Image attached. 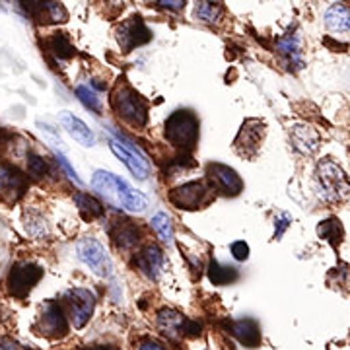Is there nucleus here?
<instances>
[{"label": "nucleus", "instance_id": "obj_18", "mask_svg": "<svg viewBox=\"0 0 350 350\" xmlns=\"http://www.w3.org/2000/svg\"><path fill=\"white\" fill-rule=\"evenodd\" d=\"M230 333L238 338L239 342L247 349H257L261 345V331L257 321L253 319H239V321H232L230 325Z\"/></svg>", "mask_w": 350, "mask_h": 350}, {"label": "nucleus", "instance_id": "obj_5", "mask_svg": "<svg viewBox=\"0 0 350 350\" xmlns=\"http://www.w3.org/2000/svg\"><path fill=\"white\" fill-rule=\"evenodd\" d=\"M111 135L117 140H111L109 146H111V152L125 163L126 167L131 170V174L138 177V179H146L148 174H150V163L146 160V156L140 152L138 146H135V142L131 138H126L125 135H121L119 131L111 129Z\"/></svg>", "mask_w": 350, "mask_h": 350}, {"label": "nucleus", "instance_id": "obj_13", "mask_svg": "<svg viewBox=\"0 0 350 350\" xmlns=\"http://www.w3.org/2000/svg\"><path fill=\"white\" fill-rule=\"evenodd\" d=\"M206 174H208V179H211V187L220 191L222 195H228V197H236L241 193L243 189V181L238 175L236 170L228 167L224 163H208L206 167Z\"/></svg>", "mask_w": 350, "mask_h": 350}, {"label": "nucleus", "instance_id": "obj_11", "mask_svg": "<svg viewBox=\"0 0 350 350\" xmlns=\"http://www.w3.org/2000/svg\"><path fill=\"white\" fill-rule=\"evenodd\" d=\"M150 38V29L142 22L140 16H133V18L125 20L123 24L117 27V41H119L121 49L125 53H131L135 47L148 43Z\"/></svg>", "mask_w": 350, "mask_h": 350}, {"label": "nucleus", "instance_id": "obj_34", "mask_svg": "<svg viewBox=\"0 0 350 350\" xmlns=\"http://www.w3.org/2000/svg\"><path fill=\"white\" fill-rule=\"evenodd\" d=\"M137 350H165V349H163L160 342H156V340H150V338H148V340H142V342L138 345Z\"/></svg>", "mask_w": 350, "mask_h": 350}, {"label": "nucleus", "instance_id": "obj_28", "mask_svg": "<svg viewBox=\"0 0 350 350\" xmlns=\"http://www.w3.org/2000/svg\"><path fill=\"white\" fill-rule=\"evenodd\" d=\"M76 96H78V100L82 101L84 105H86L88 109H92V111L101 113V101L100 98L86 86H78L76 88Z\"/></svg>", "mask_w": 350, "mask_h": 350}, {"label": "nucleus", "instance_id": "obj_19", "mask_svg": "<svg viewBox=\"0 0 350 350\" xmlns=\"http://www.w3.org/2000/svg\"><path fill=\"white\" fill-rule=\"evenodd\" d=\"M111 238L119 250H131L138 243L140 234H138L137 226L131 224L129 220H119L111 230Z\"/></svg>", "mask_w": 350, "mask_h": 350}, {"label": "nucleus", "instance_id": "obj_2", "mask_svg": "<svg viewBox=\"0 0 350 350\" xmlns=\"http://www.w3.org/2000/svg\"><path fill=\"white\" fill-rule=\"evenodd\" d=\"M111 107L125 123L142 129L148 123V105L126 82H119L111 92Z\"/></svg>", "mask_w": 350, "mask_h": 350}, {"label": "nucleus", "instance_id": "obj_31", "mask_svg": "<svg viewBox=\"0 0 350 350\" xmlns=\"http://www.w3.org/2000/svg\"><path fill=\"white\" fill-rule=\"evenodd\" d=\"M55 158H57V163H59V165L63 167L64 172H66V175H68V177H70V179H72L75 183H78V185H82V179L78 177V174H76V170H75V167H72V165H70V163H68V160L64 158L63 154H59V152H57V154H55Z\"/></svg>", "mask_w": 350, "mask_h": 350}, {"label": "nucleus", "instance_id": "obj_3", "mask_svg": "<svg viewBox=\"0 0 350 350\" xmlns=\"http://www.w3.org/2000/svg\"><path fill=\"white\" fill-rule=\"evenodd\" d=\"M165 138L179 152H193L199 140V119L195 113L179 109L165 121Z\"/></svg>", "mask_w": 350, "mask_h": 350}, {"label": "nucleus", "instance_id": "obj_27", "mask_svg": "<svg viewBox=\"0 0 350 350\" xmlns=\"http://www.w3.org/2000/svg\"><path fill=\"white\" fill-rule=\"evenodd\" d=\"M195 14H197V18H199L200 22L214 24L224 14V6L220 2H199L197 8H195Z\"/></svg>", "mask_w": 350, "mask_h": 350}, {"label": "nucleus", "instance_id": "obj_9", "mask_svg": "<svg viewBox=\"0 0 350 350\" xmlns=\"http://www.w3.org/2000/svg\"><path fill=\"white\" fill-rule=\"evenodd\" d=\"M43 276V269L33 262H18L8 275V290L16 298H25Z\"/></svg>", "mask_w": 350, "mask_h": 350}, {"label": "nucleus", "instance_id": "obj_23", "mask_svg": "<svg viewBox=\"0 0 350 350\" xmlns=\"http://www.w3.org/2000/svg\"><path fill=\"white\" fill-rule=\"evenodd\" d=\"M317 234L321 239H327L333 247H338V243L342 241V236H345V230H342V224L338 218H327L317 226Z\"/></svg>", "mask_w": 350, "mask_h": 350}, {"label": "nucleus", "instance_id": "obj_7", "mask_svg": "<svg viewBox=\"0 0 350 350\" xmlns=\"http://www.w3.org/2000/svg\"><path fill=\"white\" fill-rule=\"evenodd\" d=\"M211 191L213 187H208L204 181H191L181 187L172 189L170 202L183 211H197L211 202Z\"/></svg>", "mask_w": 350, "mask_h": 350}, {"label": "nucleus", "instance_id": "obj_29", "mask_svg": "<svg viewBox=\"0 0 350 350\" xmlns=\"http://www.w3.org/2000/svg\"><path fill=\"white\" fill-rule=\"evenodd\" d=\"M27 172L33 177H43L47 174V163L38 154H27Z\"/></svg>", "mask_w": 350, "mask_h": 350}, {"label": "nucleus", "instance_id": "obj_16", "mask_svg": "<svg viewBox=\"0 0 350 350\" xmlns=\"http://www.w3.org/2000/svg\"><path fill=\"white\" fill-rule=\"evenodd\" d=\"M135 262H137L138 271L142 273L144 276H148V278H156L158 273H160V269H162L163 265V253L162 250L158 247V245H146L144 250H140L137 253V257H135Z\"/></svg>", "mask_w": 350, "mask_h": 350}, {"label": "nucleus", "instance_id": "obj_32", "mask_svg": "<svg viewBox=\"0 0 350 350\" xmlns=\"http://www.w3.org/2000/svg\"><path fill=\"white\" fill-rule=\"evenodd\" d=\"M232 255H234V259H238V261H245V259L250 257V245H247L245 241H236V243H232Z\"/></svg>", "mask_w": 350, "mask_h": 350}, {"label": "nucleus", "instance_id": "obj_10", "mask_svg": "<svg viewBox=\"0 0 350 350\" xmlns=\"http://www.w3.org/2000/svg\"><path fill=\"white\" fill-rule=\"evenodd\" d=\"M64 301L70 310V317L76 329H82L90 321L94 306H96V296L86 288H75L64 294Z\"/></svg>", "mask_w": 350, "mask_h": 350}, {"label": "nucleus", "instance_id": "obj_20", "mask_svg": "<svg viewBox=\"0 0 350 350\" xmlns=\"http://www.w3.org/2000/svg\"><path fill=\"white\" fill-rule=\"evenodd\" d=\"M292 142L296 150H300L301 154H313L319 146V137L310 126L296 125L292 129Z\"/></svg>", "mask_w": 350, "mask_h": 350}, {"label": "nucleus", "instance_id": "obj_33", "mask_svg": "<svg viewBox=\"0 0 350 350\" xmlns=\"http://www.w3.org/2000/svg\"><path fill=\"white\" fill-rule=\"evenodd\" d=\"M290 222H292V218H290L288 214H282V216H280V220H278V228H276V232H275L276 239L282 238V234H284V230L290 226Z\"/></svg>", "mask_w": 350, "mask_h": 350}, {"label": "nucleus", "instance_id": "obj_22", "mask_svg": "<svg viewBox=\"0 0 350 350\" xmlns=\"http://www.w3.org/2000/svg\"><path fill=\"white\" fill-rule=\"evenodd\" d=\"M45 47H47V51L53 53L57 59H61V61H64V59H70V57L76 53V49L72 47V43H70L68 36L63 33V31L51 33V38L45 41Z\"/></svg>", "mask_w": 350, "mask_h": 350}, {"label": "nucleus", "instance_id": "obj_25", "mask_svg": "<svg viewBox=\"0 0 350 350\" xmlns=\"http://www.w3.org/2000/svg\"><path fill=\"white\" fill-rule=\"evenodd\" d=\"M208 278L216 286H224V284H230L238 278V271L234 267H226V265H220L216 259H213L208 265Z\"/></svg>", "mask_w": 350, "mask_h": 350}, {"label": "nucleus", "instance_id": "obj_6", "mask_svg": "<svg viewBox=\"0 0 350 350\" xmlns=\"http://www.w3.org/2000/svg\"><path fill=\"white\" fill-rule=\"evenodd\" d=\"M76 253L78 259L86 262L88 267L101 278H109L113 275V262L107 255L105 247L101 245L98 239L84 238L76 243Z\"/></svg>", "mask_w": 350, "mask_h": 350}, {"label": "nucleus", "instance_id": "obj_15", "mask_svg": "<svg viewBox=\"0 0 350 350\" xmlns=\"http://www.w3.org/2000/svg\"><path fill=\"white\" fill-rule=\"evenodd\" d=\"M39 329L43 335L47 337H63L66 333V317H64L63 308L55 301H49L45 306V310L41 313V319H39Z\"/></svg>", "mask_w": 350, "mask_h": 350}, {"label": "nucleus", "instance_id": "obj_8", "mask_svg": "<svg viewBox=\"0 0 350 350\" xmlns=\"http://www.w3.org/2000/svg\"><path fill=\"white\" fill-rule=\"evenodd\" d=\"M156 325L170 338L199 337L200 335V323L191 321L175 310H162L156 317Z\"/></svg>", "mask_w": 350, "mask_h": 350}, {"label": "nucleus", "instance_id": "obj_14", "mask_svg": "<svg viewBox=\"0 0 350 350\" xmlns=\"http://www.w3.org/2000/svg\"><path fill=\"white\" fill-rule=\"evenodd\" d=\"M27 189L25 175L12 165L0 163V199L8 204L22 199V195Z\"/></svg>", "mask_w": 350, "mask_h": 350}, {"label": "nucleus", "instance_id": "obj_4", "mask_svg": "<svg viewBox=\"0 0 350 350\" xmlns=\"http://www.w3.org/2000/svg\"><path fill=\"white\" fill-rule=\"evenodd\" d=\"M315 175H317V183L321 189V197L329 202L342 200L349 195V177L342 172V167L333 162L331 158H325L317 163Z\"/></svg>", "mask_w": 350, "mask_h": 350}, {"label": "nucleus", "instance_id": "obj_1", "mask_svg": "<svg viewBox=\"0 0 350 350\" xmlns=\"http://www.w3.org/2000/svg\"><path fill=\"white\" fill-rule=\"evenodd\" d=\"M92 187L109 200L111 204L125 208L129 213H142L148 206V199L131 187L121 177L109 174L105 170L96 172L92 177Z\"/></svg>", "mask_w": 350, "mask_h": 350}, {"label": "nucleus", "instance_id": "obj_12", "mask_svg": "<svg viewBox=\"0 0 350 350\" xmlns=\"http://www.w3.org/2000/svg\"><path fill=\"white\" fill-rule=\"evenodd\" d=\"M265 135V123L259 119H247L241 129H239L238 137L234 140V148L239 156L243 158H253L262 142Z\"/></svg>", "mask_w": 350, "mask_h": 350}, {"label": "nucleus", "instance_id": "obj_21", "mask_svg": "<svg viewBox=\"0 0 350 350\" xmlns=\"http://www.w3.org/2000/svg\"><path fill=\"white\" fill-rule=\"evenodd\" d=\"M325 24L331 31L350 29V8L345 4H333L325 12Z\"/></svg>", "mask_w": 350, "mask_h": 350}, {"label": "nucleus", "instance_id": "obj_26", "mask_svg": "<svg viewBox=\"0 0 350 350\" xmlns=\"http://www.w3.org/2000/svg\"><path fill=\"white\" fill-rule=\"evenodd\" d=\"M152 228L158 234V238L162 239L163 243L172 245L174 243V228H172V220L165 213H158L152 216Z\"/></svg>", "mask_w": 350, "mask_h": 350}, {"label": "nucleus", "instance_id": "obj_24", "mask_svg": "<svg viewBox=\"0 0 350 350\" xmlns=\"http://www.w3.org/2000/svg\"><path fill=\"white\" fill-rule=\"evenodd\" d=\"M76 206H78V211L80 214L86 218V220H94V218H101L103 213H105V208H103V204H101L100 200L94 199V197H90V195H82V193H78L75 197Z\"/></svg>", "mask_w": 350, "mask_h": 350}, {"label": "nucleus", "instance_id": "obj_30", "mask_svg": "<svg viewBox=\"0 0 350 350\" xmlns=\"http://www.w3.org/2000/svg\"><path fill=\"white\" fill-rule=\"evenodd\" d=\"M278 49L282 51L284 55H290L292 59L300 57V47H298V38L296 36H286L284 39L278 41Z\"/></svg>", "mask_w": 350, "mask_h": 350}, {"label": "nucleus", "instance_id": "obj_36", "mask_svg": "<svg viewBox=\"0 0 350 350\" xmlns=\"http://www.w3.org/2000/svg\"><path fill=\"white\" fill-rule=\"evenodd\" d=\"M82 350H113L111 347H88V349H82Z\"/></svg>", "mask_w": 350, "mask_h": 350}, {"label": "nucleus", "instance_id": "obj_17", "mask_svg": "<svg viewBox=\"0 0 350 350\" xmlns=\"http://www.w3.org/2000/svg\"><path fill=\"white\" fill-rule=\"evenodd\" d=\"M61 125L66 129V133L75 138L78 144H82V146H86V148H92V146L96 144V137H94V133L88 129L86 123H84L82 119H78V117L72 115V113H68V111L61 113Z\"/></svg>", "mask_w": 350, "mask_h": 350}, {"label": "nucleus", "instance_id": "obj_35", "mask_svg": "<svg viewBox=\"0 0 350 350\" xmlns=\"http://www.w3.org/2000/svg\"><path fill=\"white\" fill-rule=\"evenodd\" d=\"M158 6H162V8H181L185 2L183 0H170V2H165V0H160V2H156Z\"/></svg>", "mask_w": 350, "mask_h": 350}]
</instances>
